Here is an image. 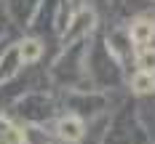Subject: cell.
Returning <instances> with one entry per match:
<instances>
[{
  "label": "cell",
  "mask_w": 155,
  "mask_h": 144,
  "mask_svg": "<svg viewBox=\"0 0 155 144\" xmlns=\"http://www.w3.org/2000/svg\"><path fill=\"white\" fill-rule=\"evenodd\" d=\"M155 37V21L150 19H137V21H131V27H128V40L131 43H137V46H150Z\"/></svg>",
  "instance_id": "1"
},
{
  "label": "cell",
  "mask_w": 155,
  "mask_h": 144,
  "mask_svg": "<svg viewBox=\"0 0 155 144\" xmlns=\"http://www.w3.org/2000/svg\"><path fill=\"white\" fill-rule=\"evenodd\" d=\"M83 131H86V126H83V120L75 117V115H67V117L59 120V139L67 142V144L80 142L83 139Z\"/></svg>",
  "instance_id": "2"
},
{
  "label": "cell",
  "mask_w": 155,
  "mask_h": 144,
  "mask_svg": "<svg viewBox=\"0 0 155 144\" xmlns=\"http://www.w3.org/2000/svg\"><path fill=\"white\" fill-rule=\"evenodd\" d=\"M91 27H94V14L91 11H80L75 16V21H72V27L64 32V46L72 43V40H78V37H83L86 32H91Z\"/></svg>",
  "instance_id": "3"
},
{
  "label": "cell",
  "mask_w": 155,
  "mask_h": 144,
  "mask_svg": "<svg viewBox=\"0 0 155 144\" xmlns=\"http://www.w3.org/2000/svg\"><path fill=\"white\" fill-rule=\"evenodd\" d=\"M131 91L134 94H155V72H144V69H139L134 78H131Z\"/></svg>",
  "instance_id": "4"
},
{
  "label": "cell",
  "mask_w": 155,
  "mask_h": 144,
  "mask_svg": "<svg viewBox=\"0 0 155 144\" xmlns=\"http://www.w3.org/2000/svg\"><path fill=\"white\" fill-rule=\"evenodd\" d=\"M16 53H19V62L30 64V62H38L43 56V46H40V40H24V43H19Z\"/></svg>",
  "instance_id": "5"
},
{
  "label": "cell",
  "mask_w": 155,
  "mask_h": 144,
  "mask_svg": "<svg viewBox=\"0 0 155 144\" xmlns=\"http://www.w3.org/2000/svg\"><path fill=\"white\" fill-rule=\"evenodd\" d=\"M21 142H24V144H51V139L43 136V131H40V128L30 126V128H24V131H21Z\"/></svg>",
  "instance_id": "6"
},
{
  "label": "cell",
  "mask_w": 155,
  "mask_h": 144,
  "mask_svg": "<svg viewBox=\"0 0 155 144\" xmlns=\"http://www.w3.org/2000/svg\"><path fill=\"white\" fill-rule=\"evenodd\" d=\"M137 67L144 72H155V48H142L137 56Z\"/></svg>",
  "instance_id": "7"
}]
</instances>
